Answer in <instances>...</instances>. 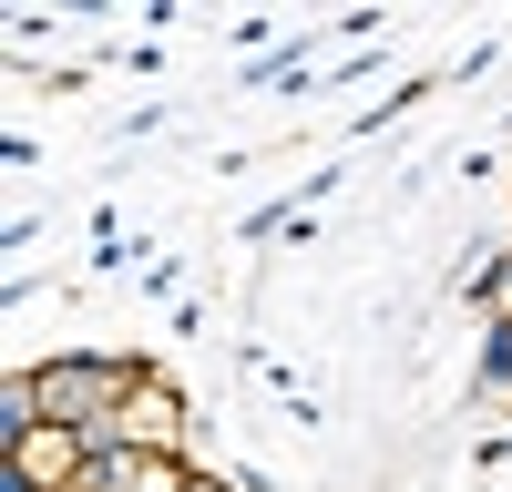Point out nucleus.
Masks as SVG:
<instances>
[{
	"label": "nucleus",
	"mask_w": 512,
	"mask_h": 492,
	"mask_svg": "<svg viewBox=\"0 0 512 492\" xmlns=\"http://www.w3.org/2000/svg\"><path fill=\"white\" fill-rule=\"evenodd\" d=\"M31 380V400H41V421L52 431H113V410L134 400V380H144V359H123V349H62V359H31L21 369Z\"/></svg>",
	"instance_id": "obj_1"
},
{
	"label": "nucleus",
	"mask_w": 512,
	"mask_h": 492,
	"mask_svg": "<svg viewBox=\"0 0 512 492\" xmlns=\"http://www.w3.org/2000/svg\"><path fill=\"white\" fill-rule=\"evenodd\" d=\"M103 441H123V451H154V462H185V390L164 380V369L144 359V380H134V400L113 410V431Z\"/></svg>",
	"instance_id": "obj_2"
},
{
	"label": "nucleus",
	"mask_w": 512,
	"mask_h": 492,
	"mask_svg": "<svg viewBox=\"0 0 512 492\" xmlns=\"http://www.w3.org/2000/svg\"><path fill=\"white\" fill-rule=\"evenodd\" d=\"M472 390L512 400V318H482V359H472Z\"/></svg>",
	"instance_id": "obj_3"
},
{
	"label": "nucleus",
	"mask_w": 512,
	"mask_h": 492,
	"mask_svg": "<svg viewBox=\"0 0 512 492\" xmlns=\"http://www.w3.org/2000/svg\"><path fill=\"white\" fill-rule=\"evenodd\" d=\"M472 308L482 318H512V236L492 246V257H472Z\"/></svg>",
	"instance_id": "obj_4"
},
{
	"label": "nucleus",
	"mask_w": 512,
	"mask_h": 492,
	"mask_svg": "<svg viewBox=\"0 0 512 492\" xmlns=\"http://www.w3.org/2000/svg\"><path fill=\"white\" fill-rule=\"evenodd\" d=\"M185 492H246L236 472H185Z\"/></svg>",
	"instance_id": "obj_5"
}]
</instances>
